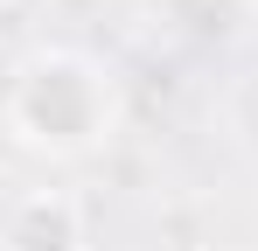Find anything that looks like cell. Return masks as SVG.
Returning a JSON list of instances; mask_svg holds the SVG:
<instances>
[{
  "instance_id": "1",
  "label": "cell",
  "mask_w": 258,
  "mask_h": 251,
  "mask_svg": "<svg viewBox=\"0 0 258 251\" xmlns=\"http://www.w3.org/2000/svg\"><path fill=\"white\" fill-rule=\"evenodd\" d=\"M0 126H7V140H14L21 154H35V161H91V154L112 147L119 126H126L119 70L98 63L91 49L42 42V49H28V56L7 70Z\"/></svg>"
},
{
  "instance_id": "2",
  "label": "cell",
  "mask_w": 258,
  "mask_h": 251,
  "mask_svg": "<svg viewBox=\"0 0 258 251\" xmlns=\"http://www.w3.org/2000/svg\"><path fill=\"white\" fill-rule=\"evenodd\" d=\"M0 251H91L84 203L70 189H21L0 209Z\"/></svg>"
},
{
  "instance_id": "3",
  "label": "cell",
  "mask_w": 258,
  "mask_h": 251,
  "mask_svg": "<svg viewBox=\"0 0 258 251\" xmlns=\"http://www.w3.org/2000/svg\"><path fill=\"white\" fill-rule=\"evenodd\" d=\"M244 7H251V14H258V0H244Z\"/></svg>"
}]
</instances>
